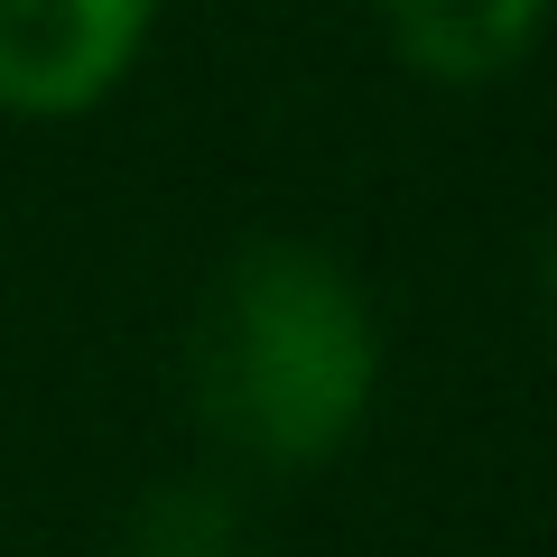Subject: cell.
Masks as SVG:
<instances>
[{
    "label": "cell",
    "mask_w": 557,
    "mask_h": 557,
    "mask_svg": "<svg viewBox=\"0 0 557 557\" xmlns=\"http://www.w3.org/2000/svg\"><path fill=\"white\" fill-rule=\"evenodd\" d=\"M196 418L242 465L307 474L344 456L381 391V325L317 242H242L196 307Z\"/></svg>",
    "instance_id": "cell-1"
},
{
    "label": "cell",
    "mask_w": 557,
    "mask_h": 557,
    "mask_svg": "<svg viewBox=\"0 0 557 557\" xmlns=\"http://www.w3.org/2000/svg\"><path fill=\"white\" fill-rule=\"evenodd\" d=\"M159 0H0V112L84 121L131 84Z\"/></svg>",
    "instance_id": "cell-2"
},
{
    "label": "cell",
    "mask_w": 557,
    "mask_h": 557,
    "mask_svg": "<svg viewBox=\"0 0 557 557\" xmlns=\"http://www.w3.org/2000/svg\"><path fill=\"white\" fill-rule=\"evenodd\" d=\"M399 65L428 84H493L548 38V0H372Z\"/></svg>",
    "instance_id": "cell-3"
},
{
    "label": "cell",
    "mask_w": 557,
    "mask_h": 557,
    "mask_svg": "<svg viewBox=\"0 0 557 557\" xmlns=\"http://www.w3.org/2000/svg\"><path fill=\"white\" fill-rule=\"evenodd\" d=\"M112 557H251V520L214 474H168L121 511Z\"/></svg>",
    "instance_id": "cell-4"
},
{
    "label": "cell",
    "mask_w": 557,
    "mask_h": 557,
    "mask_svg": "<svg viewBox=\"0 0 557 557\" xmlns=\"http://www.w3.org/2000/svg\"><path fill=\"white\" fill-rule=\"evenodd\" d=\"M539 278H548V317H557V223H548V270Z\"/></svg>",
    "instance_id": "cell-5"
}]
</instances>
